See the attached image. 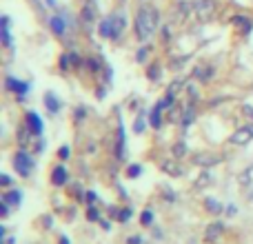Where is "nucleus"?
Wrapping results in <instances>:
<instances>
[{"label": "nucleus", "mask_w": 253, "mask_h": 244, "mask_svg": "<svg viewBox=\"0 0 253 244\" xmlns=\"http://www.w3.org/2000/svg\"><path fill=\"white\" fill-rule=\"evenodd\" d=\"M116 156L118 158H125V131L123 126L118 129V142H116Z\"/></svg>", "instance_id": "nucleus-20"}, {"label": "nucleus", "mask_w": 253, "mask_h": 244, "mask_svg": "<svg viewBox=\"0 0 253 244\" xmlns=\"http://www.w3.org/2000/svg\"><path fill=\"white\" fill-rule=\"evenodd\" d=\"M158 31V11L156 7H140L135 13V36L140 40H149Z\"/></svg>", "instance_id": "nucleus-1"}, {"label": "nucleus", "mask_w": 253, "mask_h": 244, "mask_svg": "<svg viewBox=\"0 0 253 244\" xmlns=\"http://www.w3.org/2000/svg\"><path fill=\"white\" fill-rule=\"evenodd\" d=\"M129 244H142V238H138V236L129 238Z\"/></svg>", "instance_id": "nucleus-34"}, {"label": "nucleus", "mask_w": 253, "mask_h": 244, "mask_svg": "<svg viewBox=\"0 0 253 244\" xmlns=\"http://www.w3.org/2000/svg\"><path fill=\"white\" fill-rule=\"evenodd\" d=\"M222 233H224V224L222 222H213V224H209V227H207L205 240L207 242H218L220 238H222Z\"/></svg>", "instance_id": "nucleus-9"}, {"label": "nucleus", "mask_w": 253, "mask_h": 244, "mask_svg": "<svg viewBox=\"0 0 253 244\" xmlns=\"http://www.w3.org/2000/svg\"><path fill=\"white\" fill-rule=\"evenodd\" d=\"M126 173H129V178H138V175L142 173V166H138V164H131Z\"/></svg>", "instance_id": "nucleus-27"}, {"label": "nucleus", "mask_w": 253, "mask_h": 244, "mask_svg": "<svg viewBox=\"0 0 253 244\" xmlns=\"http://www.w3.org/2000/svg\"><path fill=\"white\" fill-rule=\"evenodd\" d=\"M0 182H2L4 187H9V184H11V178H9V175H0Z\"/></svg>", "instance_id": "nucleus-33"}, {"label": "nucleus", "mask_w": 253, "mask_h": 244, "mask_svg": "<svg viewBox=\"0 0 253 244\" xmlns=\"http://www.w3.org/2000/svg\"><path fill=\"white\" fill-rule=\"evenodd\" d=\"M25 120H27V126L31 129V135H42V120H40V116L36 114V111H27V116H25Z\"/></svg>", "instance_id": "nucleus-8"}, {"label": "nucleus", "mask_w": 253, "mask_h": 244, "mask_svg": "<svg viewBox=\"0 0 253 244\" xmlns=\"http://www.w3.org/2000/svg\"><path fill=\"white\" fill-rule=\"evenodd\" d=\"M218 4H215V0H196V4H193V13H196V18L200 22H209L211 18L215 16V11H218Z\"/></svg>", "instance_id": "nucleus-3"}, {"label": "nucleus", "mask_w": 253, "mask_h": 244, "mask_svg": "<svg viewBox=\"0 0 253 244\" xmlns=\"http://www.w3.org/2000/svg\"><path fill=\"white\" fill-rule=\"evenodd\" d=\"M47 4H49V7H53V4H56V0H47Z\"/></svg>", "instance_id": "nucleus-37"}, {"label": "nucleus", "mask_w": 253, "mask_h": 244, "mask_svg": "<svg viewBox=\"0 0 253 244\" xmlns=\"http://www.w3.org/2000/svg\"><path fill=\"white\" fill-rule=\"evenodd\" d=\"M126 27V18L123 16V13H111L109 18H105V20L100 22V36L102 38H109V40H116L120 38V34L125 31Z\"/></svg>", "instance_id": "nucleus-2"}, {"label": "nucleus", "mask_w": 253, "mask_h": 244, "mask_svg": "<svg viewBox=\"0 0 253 244\" xmlns=\"http://www.w3.org/2000/svg\"><path fill=\"white\" fill-rule=\"evenodd\" d=\"M22 200V193L20 191H4L2 193V202H7L9 206H18Z\"/></svg>", "instance_id": "nucleus-15"}, {"label": "nucleus", "mask_w": 253, "mask_h": 244, "mask_svg": "<svg viewBox=\"0 0 253 244\" xmlns=\"http://www.w3.org/2000/svg\"><path fill=\"white\" fill-rule=\"evenodd\" d=\"M60 158H62V160H67V158H69V147H62L60 149Z\"/></svg>", "instance_id": "nucleus-32"}, {"label": "nucleus", "mask_w": 253, "mask_h": 244, "mask_svg": "<svg viewBox=\"0 0 253 244\" xmlns=\"http://www.w3.org/2000/svg\"><path fill=\"white\" fill-rule=\"evenodd\" d=\"M67 169L65 166H56L53 169V175H51V180H53V184H58V187H62V184H67Z\"/></svg>", "instance_id": "nucleus-16"}, {"label": "nucleus", "mask_w": 253, "mask_h": 244, "mask_svg": "<svg viewBox=\"0 0 253 244\" xmlns=\"http://www.w3.org/2000/svg\"><path fill=\"white\" fill-rule=\"evenodd\" d=\"M211 76H213V67L207 65V62H202V65H198L196 69H193V78L202 80V82H207Z\"/></svg>", "instance_id": "nucleus-11"}, {"label": "nucleus", "mask_w": 253, "mask_h": 244, "mask_svg": "<svg viewBox=\"0 0 253 244\" xmlns=\"http://www.w3.org/2000/svg\"><path fill=\"white\" fill-rule=\"evenodd\" d=\"M49 27H51V31L56 36H62L65 34V20H62L60 16H53L51 20H49Z\"/></svg>", "instance_id": "nucleus-18"}, {"label": "nucleus", "mask_w": 253, "mask_h": 244, "mask_svg": "<svg viewBox=\"0 0 253 244\" xmlns=\"http://www.w3.org/2000/svg\"><path fill=\"white\" fill-rule=\"evenodd\" d=\"M4 84H7V89L9 91H13L18 96V100H25V96H27V91H29V84L27 82H20V80H16V78H11V76H7V80H4Z\"/></svg>", "instance_id": "nucleus-7"}, {"label": "nucleus", "mask_w": 253, "mask_h": 244, "mask_svg": "<svg viewBox=\"0 0 253 244\" xmlns=\"http://www.w3.org/2000/svg\"><path fill=\"white\" fill-rule=\"evenodd\" d=\"M224 160V156H220V153H213V151H200L193 156V164L202 166V169H211V166L220 164V162Z\"/></svg>", "instance_id": "nucleus-4"}, {"label": "nucleus", "mask_w": 253, "mask_h": 244, "mask_svg": "<svg viewBox=\"0 0 253 244\" xmlns=\"http://www.w3.org/2000/svg\"><path fill=\"white\" fill-rule=\"evenodd\" d=\"M211 182H213V175L209 173V169H202L200 178L196 180V189H207V187H209Z\"/></svg>", "instance_id": "nucleus-17"}, {"label": "nucleus", "mask_w": 253, "mask_h": 244, "mask_svg": "<svg viewBox=\"0 0 253 244\" xmlns=\"http://www.w3.org/2000/svg\"><path fill=\"white\" fill-rule=\"evenodd\" d=\"M140 222H142L144 224V227H151V224H153V213H151V211H142V215H140Z\"/></svg>", "instance_id": "nucleus-23"}, {"label": "nucleus", "mask_w": 253, "mask_h": 244, "mask_svg": "<svg viewBox=\"0 0 253 244\" xmlns=\"http://www.w3.org/2000/svg\"><path fill=\"white\" fill-rule=\"evenodd\" d=\"M87 218H89V220H100V215H98V211L93 209V206H89V211H87Z\"/></svg>", "instance_id": "nucleus-29"}, {"label": "nucleus", "mask_w": 253, "mask_h": 244, "mask_svg": "<svg viewBox=\"0 0 253 244\" xmlns=\"http://www.w3.org/2000/svg\"><path fill=\"white\" fill-rule=\"evenodd\" d=\"M245 114H247V116H251V118H253V107H245Z\"/></svg>", "instance_id": "nucleus-35"}, {"label": "nucleus", "mask_w": 253, "mask_h": 244, "mask_svg": "<svg viewBox=\"0 0 253 244\" xmlns=\"http://www.w3.org/2000/svg\"><path fill=\"white\" fill-rule=\"evenodd\" d=\"M205 206H207V211H211V213H220V211H222V204H220L218 200H213V198H207Z\"/></svg>", "instance_id": "nucleus-21"}, {"label": "nucleus", "mask_w": 253, "mask_h": 244, "mask_svg": "<svg viewBox=\"0 0 253 244\" xmlns=\"http://www.w3.org/2000/svg\"><path fill=\"white\" fill-rule=\"evenodd\" d=\"M233 25H242V27H245V29H249L251 31V22L249 20H247V18H242V16H236V18H233Z\"/></svg>", "instance_id": "nucleus-25"}, {"label": "nucleus", "mask_w": 253, "mask_h": 244, "mask_svg": "<svg viewBox=\"0 0 253 244\" xmlns=\"http://www.w3.org/2000/svg\"><path fill=\"white\" fill-rule=\"evenodd\" d=\"M29 133H31L29 126H22V129L18 131V140H20V144H27V140H29Z\"/></svg>", "instance_id": "nucleus-24"}, {"label": "nucleus", "mask_w": 253, "mask_h": 244, "mask_svg": "<svg viewBox=\"0 0 253 244\" xmlns=\"http://www.w3.org/2000/svg\"><path fill=\"white\" fill-rule=\"evenodd\" d=\"M93 18H96V4H84V9H83V22L84 25H91L93 22Z\"/></svg>", "instance_id": "nucleus-19"}, {"label": "nucleus", "mask_w": 253, "mask_h": 244, "mask_svg": "<svg viewBox=\"0 0 253 244\" xmlns=\"http://www.w3.org/2000/svg\"><path fill=\"white\" fill-rule=\"evenodd\" d=\"M0 213H2V218H7V213H9V204H7V202H2V204H0Z\"/></svg>", "instance_id": "nucleus-31"}, {"label": "nucleus", "mask_w": 253, "mask_h": 244, "mask_svg": "<svg viewBox=\"0 0 253 244\" xmlns=\"http://www.w3.org/2000/svg\"><path fill=\"white\" fill-rule=\"evenodd\" d=\"M44 105H47L49 114H58V111H60V100H58L56 93H51V91L44 96Z\"/></svg>", "instance_id": "nucleus-14"}, {"label": "nucleus", "mask_w": 253, "mask_h": 244, "mask_svg": "<svg viewBox=\"0 0 253 244\" xmlns=\"http://www.w3.org/2000/svg\"><path fill=\"white\" fill-rule=\"evenodd\" d=\"M191 120H193V105H187L184 107V114H182V124L189 126L191 124Z\"/></svg>", "instance_id": "nucleus-22"}, {"label": "nucleus", "mask_w": 253, "mask_h": 244, "mask_svg": "<svg viewBox=\"0 0 253 244\" xmlns=\"http://www.w3.org/2000/svg\"><path fill=\"white\" fill-rule=\"evenodd\" d=\"M184 153H187V147H184L182 142H178V144L173 147V156H175V158H182Z\"/></svg>", "instance_id": "nucleus-26"}, {"label": "nucleus", "mask_w": 253, "mask_h": 244, "mask_svg": "<svg viewBox=\"0 0 253 244\" xmlns=\"http://www.w3.org/2000/svg\"><path fill=\"white\" fill-rule=\"evenodd\" d=\"M129 218H131V209H123V211H120V220H123V222H126Z\"/></svg>", "instance_id": "nucleus-30"}, {"label": "nucleus", "mask_w": 253, "mask_h": 244, "mask_svg": "<svg viewBox=\"0 0 253 244\" xmlns=\"http://www.w3.org/2000/svg\"><path fill=\"white\" fill-rule=\"evenodd\" d=\"M0 34H2V44L7 49H11L13 42H11V31H9V18L7 16H2V22H0Z\"/></svg>", "instance_id": "nucleus-12"}, {"label": "nucleus", "mask_w": 253, "mask_h": 244, "mask_svg": "<svg viewBox=\"0 0 253 244\" xmlns=\"http://www.w3.org/2000/svg\"><path fill=\"white\" fill-rule=\"evenodd\" d=\"M162 171H165L167 175H171V178H178V175H184V169L178 164V162L173 160H162Z\"/></svg>", "instance_id": "nucleus-10"}, {"label": "nucleus", "mask_w": 253, "mask_h": 244, "mask_svg": "<svg viewBox=\"0 0 253 244\" xmlns=\"http://www.w3.org/2000/svg\"><path fill=\"white\" fill-rule=\"evenodd\" d=\"M60 244H69V240H67V238H60Z\"/></svg>", "instance_id": "nucleus-36"}, {"label": "nucleus", "mask_w": 253, "mask_h": 244, "mask_svg": "<svg viewBox=\"0 0 253 244\" xmlns=\"http://www.w3.org/2000/svg\"><path fill=\"white\" fill-rule=\"evenodd\" d=\"M253 140V124H247V126H240L236 133L231 135V144H238V147H245Z\"/></svg>", "instance_id": "nucleus-6"}, {"label": "nucleus", "mask_w": 253, "mask_h": 244, "mask_svg": "<svg viewBox=\"0 0 253 244\" xmlns=\"http://www.w3.org/2000/svg\"><path fill=\"white\" fill-rule=\"evenodd\" d=\"M167 107H165V102H158L156 107H153V111H151V118H149V122H151V126L153 129H160V124H162V111H165Z\"/></svg>", "instance_id": "nucleus-13"}, {"label": "nucleus", "mask_w": 253, "mask_h": 244, "mask_svg": "<svg viewBox=\"0 0 253 244\" xmlns=\"http://www.w3.org/2000/svg\"><path fill=\"white\" fill-rule=\"evenodd\" d=\"M133 129H135V133H142V131H144V118H142V116H138V118H135Z\"/></svg>", "instance_id": "nucleus-28"}, {"label": "nucleus", "mask_w": 253, "mask_h": 244, "mask_svg": "<svg viewBox=\"0 0 253 244\" xmlns=\"http://www.w3.org/2000/svg\"><path fill=\"white\" fill-rule=\"evenodd\" d=\"M13 166H16V171L20 175H29L31 169H34V160L29 158L27 151H18L16 158H13Z\"/></svg>", "instance_id": "nucleus-5"}]
</instances>
